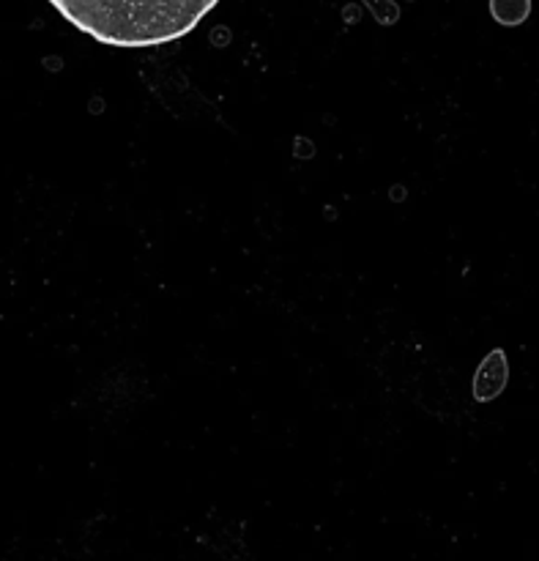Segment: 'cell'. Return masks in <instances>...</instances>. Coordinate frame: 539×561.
I'll list each match as a JSON object with an SVG mask.
<instances>
[{"instance_id":"1","label":"cell","mask_w":539,"mask_h":561,"mask_svg":"<svg viewBox=\"0 0 539 561\" xmlns=\"http://www.w3.org/2000/svg\"><path fill=\"white\" fill-rule=\"evenodd\" d=\"M71 27L118 49H146L190 36L219 0H44Z\"/></svg>"},{"instance_id":"2","label":"cell","mask_w":539,"mask_h":561,"mask_svg":"<svg viewBox=\"0 0 539 561\" xmlns=\"http://www.w3.org/2000/svg\"><path fill=\"white\" fill-rule=\"evenodd\" d=\"M502 365H504L502 351H496V354L488 356L485 365H482V370L477 373V378H474V387H477L474 394H477V398H482L485 387H491V389H488V400L496 398V394L502 392L504 381H507V367H502Z\"/></svg>"}]
</instances>
